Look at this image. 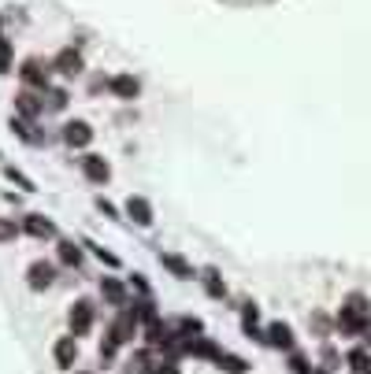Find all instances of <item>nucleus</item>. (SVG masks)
<instances>
[{
  "label": "nucleus",
  "instance_id": "obj_8",
  "mask_svg": "<svg viewBox=\"0 0 371 374\" xmlns=\"http://www.w3.org/2000/svg\"><path fill=\"white\" fill-rule=\"evenodd\" d=\"M78 164H82V174L89 178V182H96V186H104L108 182V178H111V167H108V159L104 156H82V159H78Z\"/></svg>",
  "mask_w": 371,
  "mask_h": 374
},
{
  "label": "nucleus",
  "instance_id": "obj_6",
  "mask_svg": "<svg viewBox=\"0 0 371 374\" xmlns=\"http://www.w3.org/2000/svg\"><path fill=\"white\" fill-rule=\"evenodd\" d=\"M19 78H23L26 86H34V89H48V78H52V71H48L41 60H26L23 67H19Z\"/></svg>",
  "mask_w": 371,
  "mask_h": 374
},
{
  "label": "nucleus",
  "instance_id": "obj_23",
  "mask_svg": "<svg viewBox=\"0 0 371 374\" xmlns=\"http://www.w3.org/2000/svg\"><path fill=\"white\" fill-rule=\"evenodd\" d=\"M67 108V93L63 89H48V111H63Z\"/></svg>",
  "mask_w": 371,
  "mask_h": 374
},
{
  "label": "nucleus",
  "instance_id": "obj_18",
  "mask_svg": "<svg viewBox=\"0 0 371 374\" xmlns=\"http://www.w3.org/2000/svg\"><path fill=\"white\" fill-rule=\"evenodd\" d=\"M56 256H60V264H67V267H78V264H82V249H78L74 241H60Z\"/></svg>",
  "mask_w": 371,
  "mask_h": 374
},
{
  "label": "nucleus",
  "instance_id": "obj_20",
  "mask_svg": "<svg viewBox=\"0 0 371 374\" xmlns=\"http://www.w3.org/2000/svg\"><path fill=\"white\" fill-rule=\"evenodd\" d=\"M345 307H353V312H360V315H371V304H367L364 293H349V297H345Z\"/></svg>",
  "mask_w": 371,
  "mask_h": 374
},
{
  "label": "nucleus",
  "instance_id": "obj_31",
  "mask_svg": "<svg viewBox=\"0 0 371 374\" xmlns=\"http://www.w3.org/2000/svg\"><path fill=\"white\" fill-rule=\"evenodd\" d=\"M96 208H101V211H104V215H111V219H116V215H119V211H116V204H108L104 197H96Z\"/></svg>",
  "mask_w": 371,
  "mask_h": 374
},
{
  "label": "nucleus",
  "instance_id": "obj_21",
  "mask_svg": "<svg viewBox=\"0 0 371 374\" xmlns=\"http://www.w3.org/2000/svg\"><path fill=\"white\" fill-rule=\"evenodd\" d=\"M11 130H15V134H19L23 141H30V144H38V141H41L38 134H30V123H26V119H15V115H11Z\"/></svg>",
  "mask_w": 371,
  "mask_h": 374
},
{
  "label": "nucleus",
  "instance_id": "obj_33",
  "mask_svg": "<svg viewBox=\"0 0 371 374\" xmlns=\"http://www.w3.org/2000/svg\"><path fill=\"white\" fill-rule=\"evenodd\" d=\"M74 374H93V370H74Z\"/></svg>",
  "mask_w": 371,
  "mask_h": 374
},
{
  "label": "nucleus",
  "instance_id": "obj_10",
  "mask_svg": "<svg viewBox=\"0 0 371 374\" xmlns=\"http://www.w3.org/2000/svg\"><path fill=\"white\" fill-rule=\"evenodd\" d=\"M267 345L279 348V352H294V330H289V322H271L267 327Z\"/></svg>",
  "mask_w": 371,
  "mask_h": 374
},
{
  "label": "nucleus",
  "instance_id": "obj_19",
  "mask_svg": "<svg viewBox=\"0 0 371 374\" xmlns=\"http://www.w3.org/2000/svg\"><path fill=\"white\" fill-rule=\"evenodd\" d=\"M204 289H208V297H216V300H223V297H227V285H223V278H219V274L212 271V267H208L204 271Z\"/></svg>",
  "mask_w": 371,
  "mask_h": 374
},
{
  "label": "nucleus",
  "instance_id": "obj_27",
  "mask_svg": "<svg viewBox=\"0 0 371 374\" xmlns=\"http://www.w3.org/2000/svg\"><path fill=\"white\" fill-rule=\"evenodd\" d=\"M116 348H119V341H116V337L108 334V337L101 341V356H104V360H111V356H116Z\"/></svg>",
  "mask_w": 371,
  "mask_h": 374
},
{
  "label": "nucleus",
  "instance_id": "obj_28",
  "mask_svg": "<svg viewBox=\"0 0 371 374\" xmlns=\"http://www.w3.org/2000/svg\"><path fill=\"white\" fill-rule=\"evenodd\" d=\"M256 319H260V307H256V304H245V312H241V322H245V327H253Z\"/></svg>",
  "mask_w": 371,
  "mask_h": 374
},
{
  "label": "nucleus",
  "instance_id": "obj_1",
  "mask_svg": "<svg viewBox=\"0 0 371 374\" xmlns=\"http://www.w3.org/2000/svg\"><path fill=\"white\" fill-rule=\"evenodd\" d=\"M93 319H96L93 300H74L71 315H67V327H71V334H74V337H82V334H89V330H93Z\"/></svg>",
  "mask_w": 371,
  "mask_h": 374
},
{
  "label": "nucleus",
  "instance_id": "obj_24",
  "mask_svg": "<svg viewBox=\"0 0 371 374\" xmlns=\"http://www.w3.org/2000/svg\"><path fill=\"white\" fill-rule=\"evenodd\" d=\"M11 71V41L0 38V74H8Z\"/></svg>",
  "mask_w": 371,
  "mask_h": 374
},
{
  "label": "nucleus",
  "instance_id": "obj_11",
  "mask_svg": "<svg viewBox=\"0 0 371 374\" xmlns=\"http://www.w3.org/2000/svg\"><path fill=\"white\" fill-rule=\"evenodd\" d=\"M23 230L30 234V237H56V226H52V219H45V215H38V211H34V215H26L23 219Z\"/></svg>",
  "mask_w": 371,
  "mask_h": 374
},
{
  "label": "nucleus",
  "instance_id": "obj_22",
  "mask_svg": "<svg viewBox=\"0 0 371 374\" xmlns=\"http://www.w3.org/2000/svg\"><path fill=\"white\" fill-rule=\"evenodd\" d=\"M19 237V226H15V219H0V245H8V241Z\"/></svg>",
  "mask_w": 371,
  "mask_h": 374
},
{
  "label": "nucleus",
  "instance_id": "obj_30",
  "mask_svg": "<svg viewBox=\"0 0 371 374\" xmlns=\"http://www.w3.org/2000/svg\"><path fill=\"white\" fill-rule=\"evenodd\" d=\"M153 374H182V370H179V363H171V360H167V363H156Z\"/></svg>",
  "mask_w": 371,
  "mask_h": 374
},
{
  "label": "nucleus",
  "instance_id": "obj_3",
  "mask_svg": "<svg viewBox=\"0 0 371 374\" xmlns=\"http://www.w3.org/2000/svg\"><path fill=\"white\" fill-rule=\"evenodd\" d=\"M52 360H56V367H63V370H71V367L78 363V337H74V334L56 337V345H52Z\"/></svg>",
  "mask_w": 371,
  "mask_h": 374
},
{
  "label": "nucleus",
  "instance_id": "obj_7",
  "mask_svg": "<svg viewBox=\"0 0 371 374\" xmlns=\"http://www.w3.org/2000/svg\"><path fill=\"white\" fill-rule=\"evenodd\" d=\"M63 141H67L71 149H86V144L93 141V126L86 119H71L67 126H63Z\"/></svg>",
  "mask_w": 371,
  "mask_h": 374
},
{
  "label": "nucleus",
  "instance_id": "obj_16",
  "mask_svg": "<svg viewBox=\"0 0 371 374\" xmlns=\"http://www.w3.org/2000/svg\"><path fill=\"white\" fill-rule=\"evenodd\" d=\"M345 363H349V374H371V352L367 348H349Z\"/></svg>",
  "mask_w": 371,
  "mask_h": 374
},
{
  "label": "nucleus",
  "instance_id": "obj_4",
  "mask_svg": "<svg viewBox=\"0 0 371 374\" xmlns=\"http://www.w3.org/2000/svg\"><path fill=\"white\" fill-rule=\"evenodd\" d=\"M56 282V267L52 264H45V259H34V264H30L26 267V285L30 289H48V285H52Z\"/></svg>",
  "mask_w": 371,
  "mask_h": 374
},
{
  "label": "nucleus",
  "instance_id": "obj_13",
  "mask_svg": "<svg viewBox=\"0 0 371 374\" xmlns=\"http://www.w3.org/2000/svg\"><path fill=\"white\" fill-rule=\"evenodd\" d=\"M101 297L111 307H126V285L119 278H101Z\"/></svg>",
  "mask_w": 371,
  "mask_h": 374
},
{
  "label": "nucleus",
  "instance_id": "obj_2",
  "mask_svg": "<svg viewBox=\"0 0 371 374\" xmlns=\"http://www.w3.org/2000/svg\"><path fill=\"white\" fill-rule=\"evenodd\" d=\"M52 71H60L63 78H78L86 71V63H82V52L78 48H60L56 60H52Z\"/></svg>",
  "mask_w": 371,
  "mask_h": 374
},
{
  "label": "nucleus",
  "instance_id": "obj_12",
  "mask_svg": "<svg viewBox=\"0 0 371 374\" xmlns=\"http://www.w3.org/2000/svg\"><path fill=\"white\" fill-rule=\"evenodd\" d=\"M160 267H167L175 278H182V282H189L193 278V267L186 264V259L179 256V252H160Z\"/></svg>",
  "mask_w": 371,
  "mask_h": 374
},
{
  "label": "nucleus",
  "instance_id": "obj_5",
  "mask_svg": "<svg viewBox=\"0 0 371 374\" xmlns=\"http://www.w3.org/2000/svg\"><path fill=\"white\" fill-rule=\"evenodd\" d=\"M367 319H371V315H360V312H353V307H342V312H338V319H334V327L342 330L345 337H360L364 327H367Z\"/></svg>",
  "mask_w": 371,
  "mask_h": 374
},
{
  "label": "nucleus",
  "instance_id": "obj_17",
  "mask_svg": "<svg viewBox=\"0 0 371 374\" xmlns=\"http://www.w3.org/2000/svg\"><path fill=\"white\" fill-rule=\"evenodd\" d=\"M219 370H227V374H249V360H241V356L234 352H219Z\"/></svg>",
  "mask_w": 371,
  "mask_h": 374
},
{
  "label": "nucleus",
  "instance_id": "obj_14",
  "mask_svg": "<svg viewBox=\"0 0 371 374\" xmlns=\"http://www.w3.org/2000/svg\"><path fill=\"white\" fill-rule=\"evenodd\" d=\"M15 111H19L23 119H38L41 111H45V101H38V96L26 89V93H19V96H15Z\"/></svg>",
  "mask_w": 371,
  "mask_h": 374
},
{
  "label": "nucleus",
  "instance_id": "obj_25",
  "mask_svg": "<svg viewBox=\"0 0 371 374\" xmlns=\"http://www.w3.org/2000/svg\"><path fill=\"white\" fill-rule=\"evenodd\" d=\"M289 370H294V374H312L309 370V360H304L301 352H289Z\"/></svg>",
  "mask_w": 371,
  "mask_h": 374
},
{
  "label": "nucleus",
  "instance_id": "obj_29",
  "mask_svg": "<svg viewBox=\"0 0 371 374\" xmlns=\"http://www.w3.org/2000/svg\"><path fill=\"white\" fill-rule=\"evenodd\" d=\"M89 249H93V245H89ZM93 252H96V259H101V264H108V267H119V259L111 256V252H104V249H93Z\"/></svg>",
  "mask_w": 371,
  "mask_h": 374
},
{
  "label": "nucleus",
  "instance_id": "obj_9",
  "mask_svg": "<svg viewBox=\"0 0 371 374\" xmlns=\"http://www.w3.org/2000/svg\"><path fill=\"white\" fill-rule=\"evenodd\" d=\"M108 89L116 93L119 101H134V96L141 93V82H138L134 74H126V71H123V74H116V78H108Z\"/></svg>",
  "mask_w": 371,
  "mask_h": 374
},
{
  "label": "nucleus",
  "instance_id": "obj_34",
  "mask_svg": "<svg viewBox=\"0 0 371 374\" xmlns=\"http://www.w3.org/2000/svg\"><path fill=\"white\" fill-rule=\"evenodd\" d=\"M0 26H4V19H0Z\"/></svg>",
  "mask_w": 371,
  "mask_h": 374
},
{
  "label": "nucleus",
  "instance_id": "obj_32",
  "mask_svg": "<svg viewBox=\"0 0 371 374\" xmlns=\"http://www.w3.org/2000/svg\"><path fill=\"white\" fill-rule=\"evenodd\" d=\"M360 337H364V345H371V319H367V327H364V334H360Z\"/></svg>",
  "mask_w": 371,
  "mask_h": 374
},
{
  "label": "nucleus",
  "instance_id": "obj_15",
  "mask_svg": "<svg viewBox=\"0 0 371 374\" xmlns=\"http://www.w3.org/2000/svg\"><path fill=\"white\" fill-rule=\"evenodd\" d=\"M126 215H131L138 226H153V204L145 197H131L126 200Z\"/></svg>",
  "mask_w": 371,
  "mask_h": 374
},
{
  "label": "nucleus",
  "instance_id": "obj_26",
  "mask_svg": "<svg viewBox=\"0 0 371 374\" xmlns=\"http://www.w3.org/2000/svg\"><path fill=\"white\" fill-rule=\"evenodd\" d=\"M4 174H8V178H11V182H19V186H23V189H34V182H30V178H26V174H23V171H15V167H4Z\"/></svg>",
  "mask_w": 371,
  "mask_h": 374
}]
</instances>
